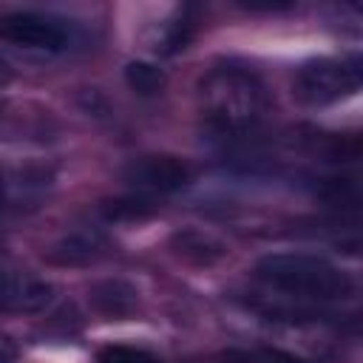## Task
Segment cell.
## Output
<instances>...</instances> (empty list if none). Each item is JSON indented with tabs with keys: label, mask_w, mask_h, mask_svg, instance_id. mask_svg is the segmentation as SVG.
<instances>
[{
	"label": "cell",
	"mask_w": 363,
	"mask_h": 363,
	"mask_svg": "<svg viewBox=\"0 0 363 363\" xmlns=\"http://www.w3.org/2000/svg\"><path fill=\"white\" fill-rule=\"evenodd\" d=\"M210 363H306L284 349H272V346H250V349H227L221 354H216Z\"/></svg>",
	"instance_id": "7c38bea8"
},
{
	"label": "cell",
	"mask_w": 363,
	"mask_h": 363,
	"mask_svg": "<svg viewBox=\"0 0 363 363\" xmlns=\"http://www.w3.org/2000/svg\"><path fill=\"white\" fill-rule=\"evenodd\" d=\"M360 91V62L337 57H315L298 65L292 96L306 108H326Z\"/></svg>",
	"instance_id": "3957f363"
},
{
	"label": "cell",
	"mask_w": 363,
	"mask_h": 363,
	"mask_svg": "<svg viewBox=\"0 0 363 363\" xmlns=\"http://www.w3.org/2000/svg\"><path fill=\"white\" fill-rule=\"evenodd\" d=\"M11 354H14V349H11V346H9V340L0 335V363H3V360H9Z\"/></svg>",
	"instance_id": "2e32d148"
},
{
	"label": "cell",
	"mask_w": 363,
	"mask_h": 363,
	"mask_svg": "<svg viewBox=\"0 0 363 363\" xmlns=\"http://www.w3.org/2000/svg\"><path fill=\"white\" fill-rule=\"evenodd\" d=\"M96 363H162L156 354L136 349V346H122V343H111L105 349H99Z\"/></svg>",
	"instance_id": "5bb4252c"
},
{
	"label": "cell",
	"mask_w": 363,
	"mask_h": 363,
	"mask_svg": "<svg viewBox=\"0 0 363 363\" xmlns=\"http://www.w3.org/2000/svg\"><path fill=\"white\" fill-rule=\"evenodd\" d=\"M11 82V68H9V62L0 57V88H6Z\"/></svg>",
	"instance_id": "9a60e30c"
},
{
	"label": "cell",
	"mask_w": 363,
	"mask_h": 363,
	"mask_svg": "<svg viewBox=\"0 0 363 363\" xmlns=\"http://www.w3.org/2000/svg\"><path fill=\"white\" fill-rule=\"evenodd\" d=\"M170 250L190 267H213L227 255V244L207 230L184 227L170 235Z\"/></svg>",
	"instance_id": "ba28073f"
},
{
	"label": "cell",
	"mask_w": 363,
	"mask_h": 363,
	"mask_svg": "<svg viewBox=\"0 0 363 363\" xmlns=\"http://www.w3.org/2000/svg\"><path fill=\"white\" fill-rule=\"evenodd\" d=\"M0 40L20 45V48H37V51H62L68 45L65 26L40 11H11L0 17Z\"/></svg>",
	"instance_id": "5b68a950"
},
{
	"label": "cell",
	"mask_w": 363,
	"mask_h": 363,
	"mask_svg": "<svg viewBox=\"0 0 363 363\" xmlns=\"http://www.w3.org/2000/svg\"><path fill=\"white\" fill-rule=\"evenodd\" d=\"M105 252H108V241L99 230H74V233H65L45 252V258L60 267H85L99 261Z\"/></svg>",
	"instance_id": "52a82bcc"
},
{
	"label": "cell",
	"mask_w": 363,
	"mask_h": 363,
	"mask_svg": "<svg viewBox=\"0 0 363 363\" xmlns=\"http://www.w3.org/2000/svg\"><path fill=\"white\" fill-rule=\"evenodd\" d=\"M199 113L213 136L238 142L261 128L269 113V91L252 68L221 62L199 82Z\"/></svg>",
	"instance_id": "6da1fadb"
},
{
	"label": "cell",
	"mask_w": 363,
	"mask_h": 363,
	"mask_svg": "<svg viewBox=\"0 0 363 363\" xmlns=\"http://www.w3.org/2000/svg\"><path fill=\"white\" fill-rule=\"evenodd\" d=\"M164 71L159 68V65H153V62H145V60H133V62H128V68H125V82H128V88L133 91V94H139V96H153V94H159L162 88H164Z\"/></svg>",
	"instance_id": "8fae6325"
},
{
	"label": "cell",
	"mask_w": 363,
	"mask_h": 363,
	"mask_svg": "<svg viewBox=\"0 0 363 363\" xmlns=\"http://www.w3.org/2000/svg\"><path fill=\"white\" fill-rule=\"evenodd\" d=\"M199 14H201V9H199L196 3H182V6L170 14V20L164 23L156 51H162V54H179V51H184V48L190 45V40L196 37Z\"/></svg>",
	"instance_id": "30bf717a"
},
{
	"label": "cell",
	"mask_w": 363,
	"mask_h": 363,
	"mask_svg": "<svg viewBox=\"0 0 363 363\" xmlns=\"http://www.w3.org/2000/svg\"><path fill=\"white\" fill-rule=\"evenodd\" d=\"M0 199H3V173H0Z\"/></svg>",
	"instance_id": "e0dca14e"
},
{
	"label": "cell",
	"mask_w": 363,
	"mask_h": 363,
	"mask_svg": "<svg viewBox=\"0 0 363 363\" xmlns=\"http://www.w3.org/2000/svg\"><path fill=\"white\" fill-rule=\"evenodd\" d=\"M122 179L133 193L156 199V196H167L187 187L193 179V167L190 162L170 153H147V156L130 159L122 167Z\"/></svg>",
	"instance_id": "277c9868"
},
{
	"label": "cell",
	"mask_w": 363,
	"mask_h": 363,
	"mask_svg": "<svg viewBox=\"0 0 363 363\" xmlns=\"http://www.w3.org/2000/svg\"><path fill=\"white\" fill-rule=\"evenodd\" d=\"M252 278L275 298L295 306H326L357 292L352 272L312 252H269L252 267Z\"/></svg>",
	"instance_id": "7a4b0ae2"
},
{
	"label": "cell",
	"mask_w": 363,
	"mask_h": 363,
	"mask_svg": "<svg viewBox=\"0 0 363 363\" xmlns=\"http://www.w3.org/2000/svg\"><path fill=\"white\" fill-rule=\"evenodd\" d=\"M54 298L48 281L37 278L28 269L11 267L0 261V312L11 315H34L43 312Z\"/></svg>",
	"instance_id": "8992f818"
},
{
	"label": "cell",
	"mask_w": 363,
	"mask_h": 363,
	"mask_svg": "<svg viewBox=\"0 0 363 363\" xmlns=\"http://www.w3.org/2000/svg\"><path fill=\"white\" fill-rule=\"evenodd\" d=\"M88 303L96 315L102 318H128L136 303H139V292L130 281L125 278H105V281H96L88 292Z\"/></svg>",
	"instance_id": "9c48e42d"
},
{
	"label": "cell",
	"mask_w": 363,
	"mask_h": 363,
	"mask_svg": "<svg viewBox=\"0 0 363 363\" xmlns=\"http://www.w3.org/2000/svg\"><path fill=\"white\" fill-rule=\"evenodd\" d=\"M153 210H156V199H147V196H139V193H130V196H122V199H113V201H105L102 204V216L108 221L145 218Z\"/></svg>",
	"instance_id": "4fadbf2b"
}]
</instances>
